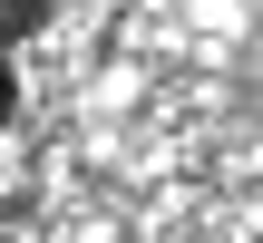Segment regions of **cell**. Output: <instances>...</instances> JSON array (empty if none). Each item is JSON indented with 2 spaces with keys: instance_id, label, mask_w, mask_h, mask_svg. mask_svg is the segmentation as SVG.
<instances>
[{
  "instance_id": "obj_1",
  "label": "cell",
  "mask_w": 263,
  "mask_h": 243,
  "mask_svg": "<svg viewBox=\"0 0 263 243\" xmlns=\"http://www.w3.org/2000/svg\"><path fill=\"white\" fill-rule=\"evenodd\" d=\"M39 19H49V0H0V49H10V39H29Z\"/></svg>"
},
{
  "instance_id": "obj_2",
  "label": "cell",
  "mask_w": 263,
  "mask_h": 243,
  "mask_svg": "<svg viewBox=\"0 0 263 243\" xmlns=\"http://www.w3.org/2000/svg\"><path fill=\"white\" fill-rule=\"evenodd\" d=\"M10 107H20V88H10V68H0V127H10Z\"/></svg>"
}]
</instances>
